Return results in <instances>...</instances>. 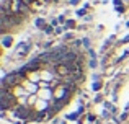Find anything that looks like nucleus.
<instances>
[{
  "label": "nucleus",
  "mask_w": 129,
  "mask_h": 124,
  "mask_svg": "<svg viewBox=\"0 0 129 124\" xmlns=\"http://www.w3.org/2000/svg\"><path fill=\"white\" fill-rule=\"evenodd\" d=\"M16 49H18V56H20V57H25V56L29 52V44H25V43H20V44L16 46Z\"/></svg>",
  "instance_id": "1"
},
{
  "label": "nucleus",
  "mask_w": 129,
  "mask_h": 124,
  "mask_svg": "<svg viewBox=\"0 0 129 124\" xmlns=\"http://www.w3.org/2000/svg\"><path fill=\"white\" fill-rule=\"evenodd\" d=\"M2 46L5 49H8V48H12L13 46V38L10 34H5V36H2Z\"/></svg>",
  "instance_id": "2"
},
{
  "label": "nucleus",
  "mask_w": 129,
  "mask_h": 124,
  "mask_svg": "<svg viewBox=\"0 0 129 124\" xmlns=\"http://www.w3.org/2000/svg\"><path fill=\"white\" fill-rule=\"evenodd\" d=\"M35 25H36V28H39V29H43V31H44V28L47 26V23H46V20H44V18H36L35 20Z\"/></svg>",
  "instance_id": "3"
},
{
  "label": "nucleus",
  "mask_w": 129,
  "mask_h": 124,
  "mask_svg": "<svg viewBox=\"0 0 129 124\" xmlns=\"http://www.w3.org/2000/svg\"><path fill=\"white\" fill-rule=\"evenodd\" d=\"M75 26H77L75 20H67V21H66V25H64V29H66V31H69V29H74Z\"/></svg>",
  "instance_id": "4"
},
{
  "label": "nucleus",
  "mask_w": 129,
  "mask_h": 124,
  "mask_svg": "<svg viewBox=\"0 0 129 124\" xmlns=\"http://www.w3.org/2000/svg\"><path fill=\"white\" fill-rule=\"evenodd\" d=\"M79 111H75V113H70V114H66V121H79Z\"/></svg>",
  "instance_id": "5"
},
{
  "label": "nucleus",
  "mask_w": 129,
  "mask_h": 124,
  "mask_svg": "<svg viewBox=\"0 0 129 124\" xmlns=\"http://www.w3.org/2000/svg\"><path fill=\"white\" fill-rule=\"evenodd\" d=\"M101 87H103V82H93L91 83V92H100Z\"/></svg>",
  "instance_id": "6"
},
{
  "label": "nucleus",
  "mask_w": 129,
  "mask_h": 124,
  "mask_svg": "<svg viewBox=\"0 0 129 124\" xmlns=\"http://www.w3.org/2000/svg\"><path fill=\"white\" fill-rule=\"evenodd\" d=\"M103 106H105V109H108V111L116 113V108H114V106L111 105V101H105V103H103Z\"/></svg>",
  "instance_id": "7"
},
{
  "label": "nucleus",
  "mask_w": 129,
  "mask_h": 124,
  "mask_svg": "<svg viewBox=\"0 0 129 124\" xmlns=\"http://www.w3.org/2000/svg\"><path fill=\"white\" fill-rule=\"evenodd\" d=\"M75 15L80 16V18H85V16H87V8H77Z\"/></svg>",
  "instance_id": "8"
},
{
  "label": "nucleus",
  "mask_w": 129,
  "mask_h": 124,
  "mask_svg": "<svg viewBox=\"0 0 129 124\" xmlns=\"http://www.w3.org/2000/svg\"><path fill=\"white\" fill-rule=\"evenodd\" d=\"M52 33H56V28H54L52 25H47L46 28H44V34H52Z\"/></svg>",
  "instance_id": "9"
},
{
  "label": "nucleus",
  "mask_w": 129,
  "mask_h": 124,
  "mask_svg": "<svg viewBox=\"0 0 129 124\" xmlns=\"http://www.w3.org/2000/svg\"><path fill=\"white\" fill-rule=\"evenodd\" d=\"M72 46H74V48H82V46H83V39H74V41H72Z\"/></svg>",
  "instance_id": "10"
},
{
  "label": "nucleus",
  "mask_w": 129,
  "mask_h": 124,
  "mask_svg": "<svg viewBox=\"0 0 129 124\" xmlns=\"http://www.w3.org/2000/svg\"><path fill=\"white\" fill-rule=\"evenodd\" d=\"M88 67H90V69H96V67H98V61H96V59H90V61H88Z\"/></svg>",
  "instance_id": "11"
},
{
  "label": "nucleus",
  "mask_w": 129,
  "mask_h": 124,
  "mask_svg": "<svg viewBox=\"0 0 129 124\" xmlns=\"http://www.w3.org/2000/svg\"><path fill=\"white\" fill-rule=\"evenodd\" d=\"M64 39H66V41H74V33L66 31V34H64Z\"/></svg>",
  "instance_id": "12"
},
{
  "label": "nucleus",
  "mask_w": 129,
  "mask_h": 124,
  "mask_svg": "<svg viewBox=\"0 0 129 124\" xmlns=\"http://www.w3.org/2000/svg\"><path fill=\"white\" fill-rule=\"evenodd\" d=\"M87 119L90 122H96V116H95L93 113H88V114H87Z\"/></svg>",
  "instance_id": "13"
},
{
  "label": "nucleus",
  "mask_w": 129,
  "mask_h": 124,
  "mask_svg": "<svg viewBox=\"0 0 129 124\" xmlns=\"http://www.w3.org/2000/svg\"><path fill=\"white\" fill-rule=\"evenodd\" d=\"M126 43H129V33L126 36H124L123 39H121V41H118V46H121V44H126Z\"/></svg>",
  "instance_id": "14"
},
{
  "label": "nucleus",
  "mask_w": 129,
  "mask_h": 124,
  "mask_svg": "<svg viewBox=\"0 0 129 124\" xmlns=\"http://www.w3.org/2000/svg\"><path fill=\"white\" fill-rule=\"evenodd\" d=\"M83 46H85L87 49H91V44H90V39L88 38H83Z\"/></svg>",
  "instance_id": "15"
},
{
  "label": "nucleus",
  "mask_w": 129,
  "mask_h": 124,
  "mask_svg": "<svg viewBox=\"0 0 129 124\" xmlns=\"http://www.w3.org/2000/svg\"><path fill=\"white\" fill-rule=\"evenodd\" d=\"M57 20H59V23H60V25H66V21H67V20H66V15H60V16H57Z\"/></svg>",
  "instance_id": "16"
},
{
  "label": "nucleus",
  "mask_w": 129,
  "mask_h": 124,
  "mask_svg": "<svg viewBox=\"0 0 129 124\" xmlns=\"http://www.w3.org/2000/svg\"><path fill=\"white\" fill-rule=\"evenodd\" d=\"M116 12H118V13H121V15H123V13L126 12V7H124V5H119V7H116Z\"/></svg>",
  "instance_id": "17"
},
{
  "label": "nucleus",
  "mask_w": 129,
  "mask_h": 124,
  "mask_svg": "<svg viewBox=\"0 0 129 124\" xmlns=\"http://www.w3.org/2000/svg\"><path fill=\"white\" fill-rule=\"evenodd\" d=\"M49 25H52L54 28H57V26H59V20H57V18H52V20H51V23H49Z\"/></svg>",
  "instance_id": "18"
},
{
  "label": "nucleus",
  "mask_w": 129,
  "mask_h": 124,
  "mask_svg": "<svg viewBox=\"0 0 129 124\" xmlns=\"http://www.w3.org/2000/svg\"><path fill=\"white\" fill-rule=\"evenodd\" d=\"M88 56H90V59H96V52L93 49H88Z\"/></svg>",
  "instance_id": "19"
},
{
  "label": "nucleus",
  "mask_w": 129,
  "mask_h": 124,
  "mask_svg": "<svg viewBox=\"0 0 129 124\" xmlns=\"http://www.w3.org/2000/svg\"><path fill=\"white\" fill-rule=\"evenodd\" d=\"M127 116H129V114H127V111H124L123 114L119 116V119H121V121H126V119H127Z\"/></svg>",
  "instance_id": "20"
},
{
  "label": "nucleus",
  "mask_w": 129,
  "mask_h": 124,
  "mask_svg": "<svg viewBox=\"0 0 129 124\" xmlns=\"http://www.w3.org/2000/svg\"><path fill=\"white\" fill-rule=\"evenodd\" d=\"M62 31H66V29H64V26H57V28H56V34H60Z\"/></svg>",
  "instance_id": "21"
},
{
  "label": "nucleus",
  "mask_w": 129,
  "mask_h": 124,
  "mask_svg": "<svg viewBox=\"0 0 129 124\" xmlns=\"http://www.w3.org/2000/svg\"><path fill=\"white\" fill-rule=\"evenodd\" d=\"M100 101H103V95H96L95 96V103H100Z\"/></svg>",
  "instance_id": "22"
},
{
  "label": "nucleus",
  "mask_w": 129,
  "mask_h": 124,
  "mask_svg": "<svg viewBox=\"0 0 129 124\" xmlns=\"http://www.w3.org/2000/svg\"><path fill=\"white\" fill-rule=\"evenodd\" d=\"M113 5H114V7H119V5H123V0H113Z\"/></svg>",
  "instance_id": "23"
},
{
  "label": "nucleus",
  "mask_w": 129,
  "mask_h": 124,
  "mask_svg": "<svg viewBox=\"0 0 129 124\" xmlns=\"http://www.w3.org/2000/svg\"><path fill=\"white\" fill-rule=\"evenodd\" d=\"M77 111H79V114H83V111H85V108H83V105H80L79 108H77Z\"/></svg>",
  "instance_id": "24"
},
{
  "label": "nucleus",
  "mask_w": 129,
  "mask_h": 124,
  "mask_svg": "<svg viewBox=\"0 0 129 124\" xmlns=\"http://www.w3.org/2000/svg\"><path fill=\"white\" fill-rule=\"evenodd\" d=\"M103 118H111V113L108 111V109H105V111H103Z\"/></svg>",
  "instance_id": "25"
},
{
  "label": "nucleus",
  "mask_w": 129,
  "mask_h": 124,
  "mask_svg": "<svg viewBox=\"0 0 129 124\" xmlns=\"http://www.w3.org/2000/svg\"><path fill=\"white\" fill-rule=\"evenodd\" d=\"M70 5H72V7H75V5H79V3H80V0H70Z\"/></svg>",
  "instance_id": "26"
},
{
  "label": "nucleus",
  "mask_w": 129,
  "mask_h": 124,
  "mask_svg": "<svg viewBox=\"0 0 129 124\" xmlns=\"http://www.w3.org/2000/svg\"><path fill=\"white\" fill-rule=\"evenodd\" d=\"M91 78H93V82H100V75H98V73H95Z\"/></svg>",
  "instance_id": "27"
},
{
  "label": "nucleus",
  "mask_w": 129,
  "mask_h": 124,
  "mask_svg": "<svg viewBox=\"0 0 129 124\" xmlns=\"http://www.w3.org/2000/svg\"><path fill=\"white\" fill-rule=\"evenodd\" d=\"M51 46H52V43H46V44H44V48H46V49H49Z\"/></svg>",
  "instance_id": "28"
},
{
  "label": "nucleus",
  "mask_w": 129,
  "mask_h": 124,
  "mask_svg": "<svg viewBox=\"0 0 129 124\" xmlns=\"http://www.w3.org/2000/svg\"><path fill=\"white\" fill-rule=\"evenodd\" d=\"M124 26H126V28H129V20L126 21V25H124Z\"/></svg>",
  "instance_id": "29"
},
{
  "label": "nucleus",
  "mask_w": 129,
  "mask_h": 124,
  "mask_svg": "<svg viewBox=\"0 0 129 124\" xmlns=\"http://www.w3.org/2000/svg\"><path fill=\"white\" fill-rule=\"evenodd\" d=\"M60 124H67V122H66V121H64V122H60Z\"/></svg>",
  "instance_id": "30"
}]
</instances>
